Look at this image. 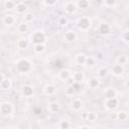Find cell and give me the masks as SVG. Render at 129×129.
Instances as JSON below:
<instances>
[{"label": "cell", "mask_w": 129, "mask_h": 129, "mask_svg": "<svg viewBox=\"0 0 129 129\" xmlns=\"http://www.w3.org/2000/svg\"><path fill=\"white\" fill-rule=\"evenodd\" d=\"M28 45H29V40L26 38H20L17 40V43H16V46L21 50L26 49L28 47Z\"/></svg>", "instance_id": "d4e9b609"}, {"label": "cell", "mask_w": 129, "mask_h": 129, "mask_svg": "<svg viewBox=\"0 0 129 129\" xmlns=\"http://www.w3.org/2000/svg\"><path fill=\"white\" fill-rule=\"evenodd\" d=\"M71 76H72V72L69 69H61L57 73V78L62 82H66Z\"/></svg>", "instance_id": "2e32d148"}, {"label": "cell", "mask_w": 129, "mask_h": 129, "mask_svg": "<svg viewBox=\"0 0 129 129\" xmlns=\"http://www.w3.org/2000/svg\"><path fill=\"white\" fill-rule=\"evenodd\" d=\"M23 20H24V22H26V23H28V24L31 23V22L34 20V14L31 13V12H26V13H24Z\"/></svg>", "instance_id": "e575fe53"}, {"label": "cell", "mask_w": 129, "mask_h": 129, "mask_svg": "<svg viewBox=\"0 0 129 129\" xmlns=\"http://www.w3.org/2000/svg\"><path fill=\"white\" fill-rule=\"evenodd\" d=\"M15 5H16V3H15L13 0H5V1H4V8H5L6 10H8V11L14 10Z\"/></svg>", "instance_id": "4dcf8cb0"}, {"label": "cell", "mask_w": 129, "mask_h": 129, "mask_svg": "<svg viewBox=\"0 0 129 129\" xmlns=\"http://www.w3.org/2000/svg\"><path fill=\"white\" fill-rule=\"evenodd\" d=\"M57 23H58L59 26H62V27H63V26H67L68 23H69V19H68V17H67L66 15L59 16L58 19H57Z\"/></svg>", "instance_id": "d590c367"}, {"label": "cell", "mask_w": 129, "mask_h": 129, "mask_svg": "<svg viewBox=\"0 0 129 129\" xmlns=\"http://www.w3.org/2000/svg\"><path fill=\"white\" fill-rule=\"evenodd\" d=\"M71 126L72 125H71L70 121H68V120H61V121H59V123L57 125V127L61 128V129H67V128H70Z\"/></svg>", "instance_id": "8d00e7d4"}, {"label": "cell", "mask_w": 129, "mask_h": 129, "mask_svg": "<svg viewBox=\"0 0 129 129\" xmlns=\"http://www.w3.org/2000/svg\"><path fill=\"white\" fill-rule=\"evenodd\" d=\"M111 29H112L111 25L108 22H105V21L100 22V24L98 26V32L100 34H102V35H108V34H110L111 33Z\"/></svg>", "instance_id": "ba28073f"}, {"label": "cell", "mask_w": 129, "mask_h": 129, "mask_svg": "<svg viewBox=\"0 0 129 129\" xmlns=\"http://www.w3.org/2000/svg\"><path fill=\"white\" fill-rule=\"evenodd\" d=\"M33 51L36 54H42L45 51V44L44 43H36V44H33Z\"/></svg>", "instance_id": "484cf974"}, {"label": "cell", "mask_w": 129, "mask_h": 129, "mask_svg": "<svg viewBox=\"0 0 129 129\" xmlns=\"http://www.w3.org/2000/svg\"><path fill=\"white\" fill-rule=\"evenodd\" d=\"M76 93V86H75V83L73 85H67V88L64 89V94L66 96L68 97H72L74 96Z\"/></svg>", "instance_id": "4316f807"}, {"label": "cell", "mask_w": 129, "mask_h": 129, "mask_svg": "<svg viewBox=\"0 0 129 129\" xmlns=\"http://www.w3.org/2000/svg\"><path fill=\"white\" fill-rule=\"evenodd\" d=\"M86 57H87V54L85 52H79L75 55V63L77 66H84L85 64V60H86Z\"/></svg>", "instance_id": "ac0fdd59"}, {"label": "cell", "mask_w": 129, "mask_h": 129, "mask_svg": "<svg viewBox=\"0 0 129 129\" xmlns=\"http://www.w3.org/2000/svg\"><path fill=\"white\" fill-rule=\"evenodd\" d=\"M33 87L31 85H28V84H24L21 86V89H20V92H21V95L24 97V98H30L32 95H33Z\"/></svg>", "instance_id": "30bf717a"}, {"label": "cell", "mask_w": 129, "mask_h": 129, "mask_svg": "<svg viewBox=\"0 0 129 129\" xmlns=\"http://www.w3.org/2000/svg\"><path fill=\"white\" fill-rule=\"evenodd\" d=\"M71 107H72V109H73L74 111L79 112V111H81L82 108H83V101H82L80 98H75V99L72 101V103H71Z\"/></svg>", "instance_id": "d6986e66"}, {"label": "cell", "mask_w": 129, "mask_h": 129, "mask_svg": "<svg viewBox=\"0 0 129 129\" xmlns=\"http://www.w3.org/2000/svg\"><path fill=\"white\" fill-rule=\"evenodd\" d=\"M109 119L112 121H117V112H114V110H112L109 113Z\"/></svg>", "instance_id": "f35d334b"}, {"label": "cell", "mask_w": 129, "mask_h": 129, "mask_svg": "<svg viewBox=\"0 0 129 129\" xmlns=\"http://www.w3.org/2000/svg\"><path fill=\"white\" fill-rule=\"evenodd\" d=\"M100 84H101V82H100V79L98 77H91L87 80V87L89 89H92V90L98 89L100 87Z\"/></svg>", "instance_id": "7c38bea8"}, {"label": "cell", "mask_w": 129, "mask_h": 129, "mask_svg": "<svg viewBox=\"0 0 129 129\" xmlns=\"http://www.w3.org/2000/svg\"><path fill=\"white\" fill-rule=\"evenodd\" d=\"M92 26V19L89 16H82L77 20V27L81 31H88Z\"/></svg>", "instance_id": "3957f363"}, {"label": "cell", "mask_w": 129, "mask_h": 129, "mask_svg": "<svg viewBox=\"0 0 129 129\" xmlns=\"http://www.w3.org/2000/svg\"><path fill=\"white\" fill-rule=\"evenodd\" d=\"M2 23L5 25V26H13L15 23H16V16L14 14H5L2 18Z\"/></svg>", "instance_id": "9c48e42d"}, {"label": "cell", "mask_w": 129, "mask_h": 129, "mask_svg": "<svg viewBox=\"0 0 129 129\" xmlns=\"http://www.w3.org/2000/svg\"><path fill=\"white\" fill-rule=\"evenodd\" d=\"M128 119V113L127 111H124V110H121L119 112H117V121H127Z\"/></svg>", "instance_id": "f1b7e54d"}, {"label": "cell", "mask_w": 129, "mask_h": 129, "mask_svg": "<svg viewBox=\"0 0 129 129\" xmlns=\"http://www.w3.org/2000/svg\"><path fill=\"white\" fill-rule=\"evenodd\" d=\"M76 5H77L78 9L86 10V9H88L90 7L91 1L90 0H77L76 1Z\"/></svg>", "instance_id": "603a6c76"}, {"label": "cell", "mask_w": 129, "mask_h": 129, "mask_svg": "<svg viewBox=\"0 0 129 129\" xmlns=\"http://www.w3.org/2000/svg\"><path fill=\"white\" fill-rule=\"evenodd\" d=\"M4 1H5V0H4Z\"/></svg>", "instance_id": "7bdbcfd3"}, {"label": "cell", "mask_w": 129, "mask_h": 129, "mask_svg": "<svg viewBox=\"0 0 129 129\" xmlns=\"http://www.w3.org/2000/svg\"><path fill=\"white\" fill-rule=\"evenodd\" d=\"M15 70L19 74H27L32 70V62L27 57H21L15 61Z\"/></svg>", "instance_id": "6da1fadb"}, {"label": "cell", "mask_w": 129, "mask_h": 129, "mask_svg": "<svg viewBox=\"0 0 129 129\" xmlns=\"http://www.w3.org/2000/svg\"><path fill=\"white\" fill-rule=\"evenodd\" d=\"M60 66H61V64H60V61H59V60H57V61L55 60V61H54V67H55V68H56V67H60Z\"/></svg>", "instance_id": "60d3db41"}, {"label": "cell", "mask_w": 129, "mask_h": 129, "mask_svg": "<svg viewBox=\"0 0 129 129\" xmlns=\"http://www.w3.org/2000/svg\"><path fill=\"white\" fill-rule=\"evenodd\" d=\"M77 38H78V34H77V32H76L75 30H73V29L67 30V31L64 32V34H63V37H62L63 41L67 42V43L75 42V41L77 40Z\"/></svg>", "instance_id": "8992f818"}, {"label": "cell", "mask_w": 129, "mask_h": 129, "mask_svg": "<svg viewBox=\"0 0 129 129\" xmlns=\"http://www.w3.org/2000/svg\"><path fill=\"white\" fill-rule=\"evenodd\" d=\"M72 77H73L75 83H79V84L84 83L85 79H86V76H85L84 72H82V71H76V72L72 73Z\"/></svg>", "instance_id": "9a60e30c"}, {"label": "cell", "mask_w": 129, "mask_h": 129, "mask_svg": "<svg viewBox=\"0 0 129 129\" xmlns=\"http://www.w3.org/2000/svg\"><path fill=\"white\" fill-rule=\"evenodd\" d=\"M108 75H109V69L106 68V67H102V68H100V69L98 70V72H97V76H98L99 79H100V78H101V79L106 78Z\"/></svg>", "instance_id": "83f0119b"}, {"label": "cell", "mask_w": 129, "mask_h": 129, "mask_svg": "<svg viewBox=\"0 0 129 129\" xmlns=\"http://www.w3.org/2000/svg\"><path fill=\"white\" fill-rule=\"evenodd\" d=\"M119 105V99L117 97L113 98H105L104 100V108L107 111H112L115 110Z\"/></svg>", "instance_id": "5b68a950"}, {"label": "cell", "mask_w": 129, "mask_h": 129, "mask_svg": "<svg viewBox=\"0 0 129 129\" xmlns=\"http://www.w3.org/2000/svg\"><path fill=\"white\" fill-rule=\"evenodd\" d=\"M97 57L96 56H93V55H87L86 57V60H85V67L88 68V69H93L94 67L97 66Z\"/></svg>", "instance_id": "e0dca14e"}, {"label": "cell", "mask_w": 129, "mask_h": 129, "mask_svg": "<svg viewBox=\"0 0 129 129\" xmlns=\"http://www.w3.org/2000/svg\"><path fill=\"white\" fill-rule=\"evenodd\" d=\"M104 97L105 98H113V97H117V91L112 88V87H108L104 90Z\"/></svg>", "instance_id": "cb8c5ba5"}, {"label": "cell", "mask_w": 129, "mask_h": 129, "mask_svg": "<svg viewBox=\"0 0 129 129\" xmlns=\"http://www.w3.org/2000/svg\"><path fill=\"white\" fill-rule=\"evenodd\" d=\"M46 39V35L43 30H35L29 35V43L36 44V43H44Z\"/></svg>", "instance_id": "7a4b0ae2"}, {"label": "cell", "mask_w": 129, "mask_h": 129, "mask_svg": "<svg viewBox=\"0 0 129 129\" xmlns=\"http://www.w3.org/2000/svg\"><path fill=\"white\" fill-rule=\"evenodd\" d=\"M42 93L47 97L53 96L56 93V87L53 84H46L42 89Z\"/></svg>", "instance_id": "4fadbf2b"}, {"label": "cell", "mask_w": 129, "mask_h": 129, "mask_svg": "<svg viewBox=\"0 0 129 129\" xmlns=\"http://www.w3.org/2000/svg\"><path fill=\"white\" fill-rule=\"evenodd\" d=\"M64 83H66L67 85H73V84L75 83V81H74V79H73V77L71 76V77H70V78H69V79H68V80H67V81H66Z\"/></svg>", "instance_id": "ab89813d"}, {"label": "cell", "mask_w": 129, "mask_h": 129, "mask_svg": "<svg viewBox=\"0 0 129 129\" xmlns=\"http://www.w3.org/2000/svg\"><path fill=\"white\" fill-rule=\"evenodd\" d=\"M14 112V106L11 102L4 101L0 103V114L3 116H11Z\"/></svg>", "instance_id": "277c9868"}, {"label": "cell", "mask_w": 129, "mask_h": 129, "mask_svg": "<svg viewBox=\"0 0 129 129\" xmlns=\"http://www.w3.org/2000/svg\"><path fill=\"white\" fill-rule=\"evenodd\" d=\"M4 78H5V77H4V75H3L2 73H0V83H1V82L4 80Z\"/></svg>", "instance_id": "b9f144b4"}, {"label": "cell", "mask_w": 129, "mask_h": 129, "mask_svg": "<svg viewBox=\"0 0 129 129\" xmlns=\"http://www.w3.org/2000/svg\"><path fill=\"white\" fill-rule=\"evenodd\" d=\"M109 73L112 74L114 77H121L124 73H125V68L123 64H120V63H115L113 64V67L109 70Z\"/></svg>", "instance_id": "52a82bcc"}, {"label": "cell", "mask_w": 129, "mask_h": 129, "mask_svg": "<svg viewBox=\"0 0 129 129\" xmlns=\"http://www.w3.org/2000/svg\"><path fill=\"white\" fill-rule=\"evenodd\" d=\"M120 39L124 42V43H128V41H129V29L128 28H126L123 32H121V34H120Z\"/></svg>", "instance_id": "d6a6232c"}, {"label": "cell", "mask_w": 129, "mask_h": 129, "mask_svg": "<svg viewBox=\"0 0 129 129\" xmlns=\"http://www.w3.org/2000/svg\"><path fill=\"white\" fill-rule=\"evenodd\" d=\"M12 87V81L9 78H4V80L0 83V90L2 91H8Z\"/></svg>", "instance_id": "7402d4cb"}, {"label": "cell", "mask_w": 129, "mask_h": 129, "mask_svg": "<svg viewBox=\"0 0 129 129\" xmlns=\"http://www.w3.org/2000/svg\"><path fill=\"white\" fill-rule=\"evenodd\" d=\"M17 30H18L20 33H25V32H27V31L29 30V24L23 21V22H21V23L18 24Z\"/></svg>", "instance_id": "f546056e"}, {"label": "cell", "mask_w": 129, "mask_h": 129, "mask_svg": "<svg viewBox=\"0 0 129 129\" xmlns=\"http://www.w3.org/2000/svg\"><path fill=\"white\" fill-rule=\"evenodd\" d=\"M47 110H48L50 113H52V114H56V113L59 112L60 106H59V104H58L57 102L52 101V102H49V103H48V105H47Z\"/></svg>", "instance_id": "44dd1931"}, {"label": "cell", "mask_w": 129, "mask_h": 129, "mask_svg": "<svg viewBox=\"0 0 129 129\" xmlns=\"http://www.w3.org/2000/svg\"><path fill=\"white\" fill-rule=\"evenodd\" d=\"M116 62L125 66L128 62V56L126 54H119L117 56V58H116Z\"/></svg>", "instance_id": "1f68e13d"}, {"label": "cell", "mask_w": 129, "mask_h": 129, "mask_svg": "<svg viewBox=\"0 0 129 129\" xmlns=\"http://www.w3.org/2000/svg\"><path fill=\"white\" fill-rule=\"evenodd\" d=\"M117 4V0H103V6L106 8H114Z\"/></svg>", "instance_id": "836d02e7"}, {"label": "cell", "mask_w": 129, "mask_h": 129, "mask_svg": "<svg viewBox=\"0 0 129 129\" xmlns=\"http://www.w3.org/2000/svg\"><path fill=\"white\" fill-rule=\"evenodd\" d=\"M63 10L67 14H73L75 13L77 10H78V7L76 5V2H73V1H68L64 6H63Z\"/></svg>", "instance_id": "5bb4252c"}, {"label": "cell", "mask_w": 129, "mask_h": 129, "mask_svg": "<svg viewBox=\"0 0 129 129\" xmlns=\"http://www.w3.org/2000/svg\"><path fill=\"white\" fill-rule=\"evenodd\" d=\"M28 10V6L23 3V2H19L15 5V8H14V11L17 13V14H24L26 13Z\"/></svg>", "instance_id": "ffe728a7"}, {"label": "cell", "mask_w": 129, "mask_h": 129, "mask_svg": "<svg viewBox=\"0 0 129 129\" xmlns=\"http://www.w3.org/2000/svg\"><path fill=\"white\" fill-rule=\"evenodd\" d=\"M57 1L58 0H42V3L47 7H52L57 3Z\"/></svg>", "instance_id": "74e56055"}, {"label": "cell", "mask_w": 129, "mask_h": 129, "mask_svg": "<svg viewBox=\"0 0 129 129\" xmlns=\"http://www.w3.org/2000/svg\"><path fill=\"white\" fill-rule=\"evenodd\" d=\"M81 118L88 121V122H95L98 119V113L95 111H90V112H84L81 115Z\"/></svg>", "instance_id": "8fae6325"}]
</instances>
